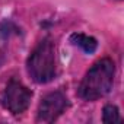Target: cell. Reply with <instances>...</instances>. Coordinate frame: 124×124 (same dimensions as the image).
<instances>
[{
  "label": "cell",
  "instance_id": "cell-5",
  "mask_svg": "<svg viewBox=\"0 0 124 124\" xmlns=\"http://www.w3.org/2000/svg\"><path fill=\"white\" fill-rule=\"evenodd\" d=\"M69 41L73 45L79 47L80 50H83L86 54H93L98 48V39L91 37V35L82 34V32H73L69 37Z\"/></svg>",
  "mask_w": 124,
  "mask_h": 124
},
{
  "label": "cell",
  "instance_id": "cell-2",
  "mask_svg": "<svg viewBox=\"0 0 124 124\" xmlns=\"http://www.w3.org/2000/svg\"><path fill=\"white\" fill-rule=\"evenodd\" d=\"M26 72L29 78L38 83L45 85L51 82L57 75L55 45L51 39L45 38L31 51L26 60Z\"/></svg>",
  "mask_w": 124,
  "mask_h": 124
},
{
  "label": "cell",
  "instance_id": "cell-1",
  "mask_svg": "<svg viewBox=\"0 0 124 124\" xmlns=\"http://www.w3.org/2000/svg\"><path fill=\"white\" fill-rule=\"evenodd\" d=\"M115 78V64L109 57L99 58L89 67V70L82 78L78 95L86 102H93L105 95H108L112 89Z\"/></svg>",
  "mask_w": 124,
  "mask_h": 124
},
{
  "label": "cell",
  "instance_id": "cell-6",
  "mask_svg": "<svg viewBox=\"0 0 124 124\" xmlns=\"http://www.w3.org/2000/svg\"><path fill=\"white\" fill-rule=\"evenodd\" d=\"M123 118L120 115V109L117 105L114 104H107L102 108V123L104 124H115V123H121Z\"/></svg>",
  "mask_w": 124,
  "mask_h": 124
},
{
  "label": "cell",
  "instance_id": "cell-3",
  "mask_svg": "<svg viewBox=\"0 0 124 124\" xmlns=\"http://www.w3.org/2000/svg\"><path fill=\"white\" fill-rule=\"evenodd\" d=\"M32 95H34L32 91L29 88H26L22 82L12 79V80H9V83L6 85V88L2 92L0 104L10 114L19 115V114H23L29 108Z\"/></svg>",
  "mask_w": 124,
  "mask_h": 124
},
{
  "label": "cell",
  "instance_id": "cell-4",
  "mask_svg": "<svg viewBox=\"0 0 124 124\" xmlns=\"http://www.w3.org/2000/svg\"><path fill=\"white\" fill-rule=\"evenodd\" d=\"M70 107L69 98L61 91H54L42 96L37 109V123H54Z\"/></svg>",
  "mask_w": 124,
  "mask_h": 124
}]
</instances>
